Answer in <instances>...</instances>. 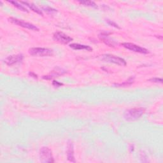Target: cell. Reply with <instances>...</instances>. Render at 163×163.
Returning <instances> with one entry per match:
<instances>
[{"mask_svg":"<svg viewBox=\"0 0 163 163\" xmlns=\"http://www.w3.org/2000/svg\"><path fill=\"white\" fill-rule=\"evenodd\" d=\"M9 20L11 23H13V24L17 25L19 26L22 27L24 28H26V29H28L29 30H32V31H39V29L36 26H34L33 24H31V23L23 21L22 20H19V19H15V18L10 17V18H9Z\"/></svg>","mask_w":163,"mask_h":163,"instance_id":"5b68a950","label":"cell"},{"mask_svg":"<svg viewBox=\"0 0 163 163\" xmlns=\"http://www.w3.org/2000/svg\"><path fill=\"white\" fill-rule=\"evenodd\" d=\"M43 9L45 11H46V12H48V13H54V12H56V11H57V10H55L54 8H52L51 7H43Z\"/></svg>","mask_w":163,"mask_h":163,"instance_id":"e0dca14e","label":"cell"},{"mask_svg":"<svg viewBox=\"0 0 163 163\" xmlns=\"http://www.w3.org/2000/svg\"><path fill=\"white\" fill-rule=\"evenodd\" d=\"M8 2L10 3H11V4H12L14 7L17 8L19 10H20L21 11H25V12H29V11L24 7H23L20 3H19L18 2H15V1H9Z\"/></svg>","mask_w":163,"mask_h":163,"instance_id":"9a60e30c","label":"cell"},{"mask_svg":"<svg viewBox=\"0 0 163 163\" xmlns=\"http://www.w3.org/2000/svg\"><path fill=\"white\" fill-rule=\"evenodd\" d=\"M78 3L82 4V5H84L85 6L92 7V8H98L97 5L95 2H91V1H80V2H78Z\"/></svg>","mask_w":163,"mask_h":163,"instance_id":"2e32d148","label":"cell"},{"mask_svg":"<svg viewBox=\"0 0 163 163\" xmlns=\"http://www.w3.org/2000/svg\"><path fill=\"white\" fill-rule=\"evenodd\" d=\"M67 156H68V160L69 161L75 162V157H74L73 145L72 142H68V150H67Z\"/></svg>","mask_w":163,"mask_h":163,"instance_id":"30bf717a","label":"cell"},{"mask_svg":"<svg viewBox=\"0 0 163 163\" xmlns=\"http://www.w3.org/2000/svg\"><path fill=\"white\" fill-rule=\"evenodd\" d=\"M40 157L41 161L43 162L52 163L54 162L52 151L48 147H43L40 149Z\"/></svg>","mask_w":163,"mask_h":163,"instance_id":"277c9868","label":"cell"},{"mask_svg":"<svg viewBox=\"0 0 163 163\" xmlns=\"http://www.w3.org/2000/svg\"><path fill=\"white\" fill-rule=\"evenodd\" d=\"M102 59L106 62L114 63L120 66H125L127 64L126 61L121 57L112 54H104L102 55Z\"/></svg>","mask_w":163,"mask_h":163,"instance_id":"3957f363","label":"cell"},{"mask_svg":"<svg viewBox=\"0 0 163 163\" xmlns=\"http://www.w3.org/2000/svg\"><path fill=\"white\" fill-rule=\"evenodd\" d=\"M52 85H53L54 87H60V86H63V84L60 83V82H57V81L54 80V81L52 82Z\"/></svg>","mask_w":163,"mask_h":163,"instance_id":"ffe728a7","label":"cell"},{"mask_svg":"<svg viewBox=\"0 0 163 163\" xmlns=\"http://www.w3.org/2000/svg\"><path fill=\"white\" fill-rule=\"evenodd\" d=\"M20 3H23L24 5H26L28 7H29L31 10H33L34 12H36L37 14L43 15V12L41 10H40L36 5H34V4L31 3H28L27 2H20Z\"/></svg>","mask_w":163,"mask_h":163,"instance_id":"4fadbf2b","label":"cell"},{"mask_svg":"<svg viewBox=\"0 0 163 163\" xmlns=\"http://www.w3.org/2000/svg\"><path fill=\"white\" fill-rule=\"evenodd\" d=\"M29 75L31 76V77H33L34 78H35V79H37V78H38V75H36L35 73H33V72H29Z\"/></svg>","mask_w":163,"mask_h":163,"instance_id":"44dd1931","label":"cell"},{"mask_svg":"<svg viewBox=\"0 0 163 163\" xmlns=\"http://www.w3.org/2000/svg\"><path fill=\"white\" fill-rule=\"evenodd\" d=\"M134 80V77H131L129 79H128L127 80L124 82H123L122 84H115L114 86H117V87H127V86H131L133 83Z\"/></svg>","mask_w":163,"mask_h":163,"instance_id":"5bb4252c","label":"cell"},{"mask_svg":"<svg viewBox=\"0 0 163 163\" xmlns=\"http://www.w3.org/2000/svg\"><path fill=\"white\" fill-rule=\"evenodd\" d=\"M148 81L154 83H161V84L162 83V79L161 78H152L149 79Z\"/></svg>","mask_w":163,"mask_h":163,"instance_id":"ac0fdd59","label":"cell"},{"mask_svg":"<svg viewBox=\"0 0 163 163\" xmlns=\"http://www.w3.org/2000/svg\"><path fill=\"white\" fill-rule=\"evenodd\" d=\"M29 53L33 56L46 57L53 55V51L51 49L42 47H33L29 50Z\"/></svg>","mask_w":163,"mask_h":163,"instance_id":"7a4b0ae2","label":"cell"},{"mask_svg":"<svg viewBox=\"0 0 163 163\" xmlns=\"http://www.w3.org/2000/svg\"><path fill=\"white\" fill-rule=\"evenodd\" d=\"M24 59V56L22 54H17V55H12L7 57L5 59V63L8 66H13L15 64L20 63Z\"/></svg>","mask_w":163,"mask_h":163,"instance_id":"ba28073f","label":"cell"},{"mask_svg":"<svg viewBox=\"0 0 163 163\" xmlns=\"http://www.w3.org/2000/svg\"><path fill=\"white\" fill-rule=\"evenodd\" d=\"M122 45L124 46V48L128 49V50H130L131 51L135 52H138V53H140V54H148L149 52L147 49L142 47L140 46H138L136 45L134 43H122Z\"/></svg>","mask_w":163,"mask_h":163,"instance_id":"52a82bcc","label":"cell"},{"mask_svg":"<svg viewBox=\"0 0 163 163\" xmlns=\"http://www.w3.org/2000/svg\"><path fill=\"white\" fill-rule=\"evenodd\" d=\"M107 22H108V24L115 28H117V29H121V28L118 26V24H116V23H115L114 22L112 21V20H107Z\"/></svg>","mask_w":163,"mask_h":163,"instance_id":"d6986e66","label":"cell"},{"mask_svg":"<svg viewBox=\"0 0 163 163\" xmlns=\"http://www.w3.org/2000/svg\"><path fill=\"white\" fill-rule=\"evenodd\" d=\"M69 46L74 50H85L87 51H92L93 49L91 46L89 45H82L79 43H72L69 45Z\"/></svg>","mask_w":163,"mask_h":163,"instance_id":"8fae6325","label":"cell"},{"mask_svg":"<svg viewBox=\"0 0 163 163\" xmlns=\"http://www.w3.org/2000/svg\"><path fill=\"white\" fill-rule=\"evenodd\" d=\"M66 73L65 70H63L62 69L60 68H57L56 69V71H53L52 72V74L51 75H46V76H43V79H46V80H51L52 78H54L57 76H59L61 75H63L64 73Z\"/></svg>","mask_w":163,"mask_h":163,"instance_id":"7c38bea8","label":"cell"},{"mask_svg":"<svg viewBox=\"0 0 163 163\" xmlns=\"http://www.w3.org/2000/svg\"><path fill=\"white\" fill-rule=\"evenodd\" d=\"M53 39L55 42H57L62 44H65V45L69 43V42H71L73 40L72 38L68 36L67 34H64V33L60 32V31L55 32L54 34Z\"/></svg>","mask_w":163,"mask_h":163,"instance_id":"8992f818","label":"cell"},{"mask_svg":"<svg viewBox=\"0 0 163 163\" xmlns=\"http://www.w3.org/2000/svg\"><path fill=\"white\" fill-rule=\"evenodd\" d=\"M99 38L103 40V42L107 44V45L110 46H113L114 47L115 45V42L114 41H112V39L110 38H109L108 37V34L107 33H101L99 35Z\"/></svg>","mask_w":163,"mask_h":163,"instance_id":"9c48e42d","label":"cell"},{"mask_svg":"<svg viewBox=\"0 0 163 163\" xmlns=\"http://www.w3.org/2000/svg\"><path fill=\"white\" fill-rule=\"evenodd\" d=\"M145 109L143 108H134L126 110L124 113V118L127 121H134L140 118L145 113Z\"/></svg>","mask_w":163,"mask_h":163,"instance_id":"6da1fadb","label":"cell"}]
</instances>
